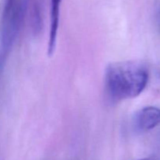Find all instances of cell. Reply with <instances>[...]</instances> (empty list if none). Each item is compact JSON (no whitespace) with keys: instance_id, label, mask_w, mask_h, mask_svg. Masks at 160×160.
<instances>
[{"instance_id":"6da1fadb","label":"cell","mask_w":160,"mask_h":160,"mask_svg":"<svg viewBox=\"0 0 160 160\" xmlns=\"http://www.w3.org/2000/svg\"><path fill=\"white\" fill-rule=\"evenodd\" d=\"M148 72L146 67L134 61L109 64L105 73V87L108 95L115 101L134 98L146 87Z\"/></svg>"},{"instance_id":"7a4b0ae2","label":"cell","mask_w":160,"mask_h":160,"mask_svg":"<svg viewBox=\"0 0 160 160\" xmlns=\"http://www.w3.org/2000/svg\"><path fill=\"white\" fill-rule=\"evenodd\" d=\"M133 123L136 131L140 132L153 129L160 123V109L154 106L143 108L135 114Z\"/></svg>"},{"instance_id":"3957f363","label":"cell","mask_w":160,"mask_h":160,"mask_svg":"<svg viewBox=\"0 0 160 160\" xmlns=\"http://www.w3.org/2000/svg\"><path fill=\"white\" fill-rule=\"evenodd\" d=\"M138 160H154L153 159H151V158H145V159H141Z\"/></svg>"}]
</instances>
